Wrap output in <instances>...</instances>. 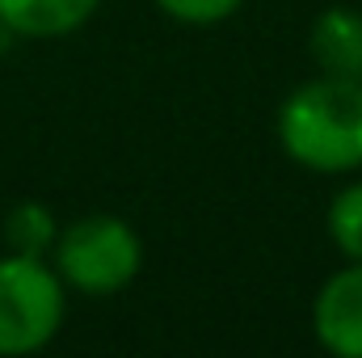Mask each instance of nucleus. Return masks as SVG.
<instances>
[{
	"instance_id": "1",
	"label": "nucleus",
	"mask_w": 362,
	"mask_h": 358,
	"mask_svg": "<svg viewBox=\"0 0 362 358\" xmlns=\"http://www.w3.org/2000/svg\"><path fill=\"white\" fill-rule=\"evenodd\" d=\"M282 152L312 173L362 169V81L316 76L278 110Z\"/></svg>"
},
{
	"instance_id": "2",
	"label": "nucleus",
	"mask_w": 362,
	"mask_h": 358,
	"mask_svg": "<svg viewBox=\"0 0 362 358\" xmlns=\"http://www.w3.org/2000/svg\"><path fill=\"white\" fill-rule=\"evenodd\" d=\"M51 266L64 278V287L81 295H118L144 266V245L127 219L97 211L59 228Z\"/></svg>"
},
{
	"instance_id": "3",
	"label": "nucleus",
	"mask_w": 362,
	"mask_h": 358,
	"mask_svg": "<svg viewBox=\"0 0 362 358\" xmlns=\"http://www.w3.org/2000/svg\"><path fill=\"white\" fill-rule=\"evenodd\" d=\"M64 312V278L47 258H0V358L38 354L42 346H51Z\"/></svg>"
},
{
	"instance_id": "4",
	"label": "nucleus",
	"mask_w": 362,
	"mask_h": 358,
	"mask_svg": "<svg viewBox=\"0 0 362 358\" xmlns=\"http://www.w3.org/2000/svg\"><path fill=\"white\" fill-rule=\"evenodd\" d=\"M316 342L337 358H362V262L341 266L312 304Z\"/></svg>"
},
{
	"instance_id": "5",
	"label": "nucleus",
	"mask_w": 362,
	"mask_h": 358,
	"mask_svg": "<svg viewBox=\"0 0 362 358\" xmlns=\"http://www.w3.org/2000/svg\"><path fill=\"white\" fill-rule=\"evenodd\" d=\"M312 59L325 76H346V81H362V13L333 4L312 21Z\"/></svg>"
},
{
	"instance_id": "6",
	"label": "nucleus",
	"mask_w": 362,
	"mask_h": 358,
	"mask_svg": "<svg viewBox=\"0 0 362 358\" xmlns=\"http://www.w3.org/2000/svg\"><path fill=\"white\" fill-rule=\"evenodd\" d=\"M101 0H0V25L13 38H64L76 34Z\"/></svg>"
},
{
	"instance_id": "7",
	"label": "nucleus",
	"mask_w": 362,
	"mask_h": 358,
	"mask_svg": "<svg viewBox=\"0 0 362 358\" xmlns=\"http://www.w3.org/2000/svg\"><path fill=\"white\" fill-rule=\"evenodd\" d=\"M55 236H59V224L51 215V207L42 202H17L8 215H4V249L8 253H21V258H51L55 249Z\"/></svg>"
},
{
	"instance_id": "8",
	"label": "nucleus",
	"mask_w": 362,
	"mask_h": 358,
	"mask_svg": "<svg viewBox=\"0 0 362 358\" xmlns=\"http://www.w3.org/2000/svg\"><path fill=\"white\" fill-rule=\"evenodd\" d=\"M329 236L350 262H362V181L346 185L329 202Z\"/></svg>"
},
{
	"instance_id": "9",
	"label": "nucleus",
	"mask_w": 362,
	"mask_h": 358,
	"mask_svg": "<svg viewBox=\"0 0 362 358\" xmlns=\"http://www.w3.org/2000/svg\"><path fill=\"white\" fill-rule=\"evenodd\" d=\"M245 0H156V8L165 17H173L181 25H219L228 21Z\"/></svg>"
}]
</instances>
